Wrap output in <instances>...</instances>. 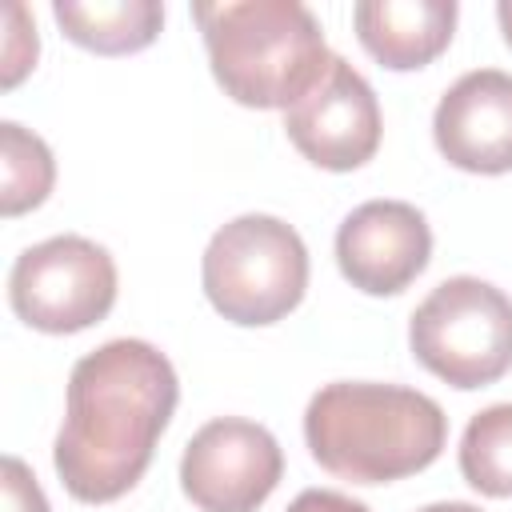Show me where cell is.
Returning <instances> with one entry per match:
<instances>
[{
    "label": "cell",
    "instance_id": "obj_1",
    "mask_svg": "<svg viewBox=\"0 0 512 512\" xmlns=\"http://www.w3.org/2000/svg\"><path fill=\"white\" fill-rule=\"evenodd\" d=\"M176 400V368L148 340L124 336L80 356L52 448L60 484L84 504L120 500L152 464Z\"/></svg>",
    "mask_w": 512,
    "mask_h": 512
},
{
    "label": "cell",
    "instance_id": "obj_2",
    "mask_svg": "<svg viewBox=\"0 0 512 512\" xmlns=\"http://www.w3.org/2000/svg\"><path fill=\"white\" fill-rule=\"evenodd\" d=\"M304 440L312 460L336 480L388 484L424 472L440 456L448 416L416 388L336 380L308 400Z\"/></svg>",
    "mask_w": 512,
    "mask_h": 512
},
{
    "label": "cell",
    "instance_id": "obj_3",
    "mask_svg": "<svg viewBox=\"0 0 512 512\" xmlns=\"http://www.w3.org/2000/svg\"><path fill=\"white\" fill-rule=\"evenodd\" d=\"M208 64L224 96L244 108H292L328 68L332 52L300 0L192 4Z\"/></svg>",
    "mask_w": 512,
    "mask_h": 512
},
{
    "label": "cell",
    "instance_id": "obj_4",
    "mask_svg": "<svg viewBox=\"0 0 512 512\" xmlns=\"http://www.w3.org/2000/svg\"><path fill=\"white\" fill-rule=\"evenodd\" d=\"M204 296L244 328L284 320L308 288V248L280 216L248 212L228 220L204 248Z\"/></svg>",
    "mask_w": 512,
    "mask_h": 512
},
{
    "label": "cell",
    "instance_id": "obj_5",
    "mask_svg": "<svg viewBox=\"0 0 512 512\" xmlns=\"http://www.w3.org/2000/svg\"><path fill=\"white\" fill-rule=\"evenodd\" d=\"M408 344L444 384L484 388L512 368V300L480 276H452L412 312Z\"/></svg>",
    "mask_w": 512,
    "mask_h": 512
},
{
    "label": "cell",
    "instance_id": "obj_6",
    "mask_svg": "<svg viewBox=\"0 0 512 512\" xmlns=\"http://www.w3.org/2000/svg\"><path fill=\"white\" fill-rule=\"evenodd\" d=\"M12 312L40 332L92 328L116 304V264L88 236H52L24 248L8 272Z\"/></svg>",
    "mask_w": 512,
    "mask_h": 512
},
{
    "label": "cell",
    "instance_id": "obj_7",
    "mask_svg": "<svg viewBox=\"0 0 512 512\" xmlns=\"http://www.w3.org/2000/svg\"><path fill=\"white\" fill-rule=\"evenodd\" d=\"M284 476L276 436L240 416L208 420L180 456V488L200 512H256Z\"/></svg>",
    "mask_w": 512,
    "mask_h": 512
},
{
    "label": "cell",
    "instance_id": "obj_8",
    "mask_svg": "<svg viewBox=\"0 0 512 512\" xmlns=\"http://www.w3.org/2000/svg\"><path fill=\"white\" fill-rule=\"evenodd\" d=\"M380 104L372 84L332 56L320 80L284 112V132L304 160L328 172H352L380 148Z\"/></svg>",
    "mask_w": 512,
    "mask_h": 512
},
{
    "label": "cell",
    "instance_id": "obj_9",
    "mask_svg": "<svg viewBox=\"0 0 512 512\" xmlns=\"http://www.w3.org/2000/svg\"><path fill=\"white\" fill-rule=\"evenodd\" d=\"M432 256V228L408 200H368L352 208L336 232V264L344 280L368 296L404 292Z\"/></svg>",
    "mask_w": 512,
    "mask_h": 512
},
{
    "label": "cell",
    "instance_id": "obj_10",
    "mask_svg": "<svg viewBox=\"0 0 512 512\" xmlns=\"http://www.w3.org/2000/svg\"><path fill=\"white\" fill-rule=\"evenodd\" d=\"M432 136L440 156L464 172H512V76L500 68L464 72L440 96Z\"/></svg>",
    "mask_w": 512,
    "mask_h": 512
},
{
    "label": "cell",
    "instance_id": "obj_11",
    "mask_svg": "<svg viewBox=\"0 0 512 512\" xmlns=\"http://www.w3.org/2000/svg\"><path fill=\"white\" fill-rule=\"evenodd\" d=\"M456 12V0H364L352 20L368 56L392 72H412L448 48Z\"/></svg>",
    "mask_w": 512,
    "mask_h": 512
},
{
    "label": "cell",
    "instance_id": "obj_12",
    "mask_svg": "<svg viewBox=\"0 0 512 512\" xmlns=\"http://www.w3.org/2000/svg\"><path fill=\"white\" fill-rule=\"evenodd\" d=\"M56 24L64 36L100 56H128L156 40L164 24V4L156 0H56Z\"/></svg>",
    "mask_w": 512,
    "mask_h": 512
},
{
    "label": "cell",
    "instance_id": "obj_13",
    "mask_svg": "<svg viewBox=\"0 0 512 512\" xmlns=\"http://www.w3.org/2000/svg\"><path fill=\"white\" fill-rule=\"evenodd\" d=\"M56 184V160L48 144L20 128L16 120L0 124V212L20 216L28 208H40Z\"/></svg>",
    "mask_w": 512,
    "mask_h": 512
},
{
    "label": "cell",
    "instance_id": "obj_14",
    "mask_svg": "<svg viewBox=\"0 0 512 512\" xmlns=\"http://www.w3.org/2000/svg\"><path fill=\"white\" fill-rule=\"evenodd\" d=\"M460 476L480 496H512V404L476 412L460 436Z\"/></svg>",
    "mask_w": 512,
    "mask_h": 512
},
{
    "label": "cell",
    "instance_id": "obj_15",
    "mask_svg": "<svg viewBox=\"0 0 512 512\" xmlns=\"http://www.w3.org/2000/svg\"><path fill=\"white\" fill-rule=\"evenodd\" d=\"M4 20H8V36H4V88H12L36 64L40 44H36V24L28 20V12L20 4H8Z\"/></svg>",
    "mask_w": 512,
    "mask_h": 512
},
{
    "label": "cell",
    "instance_id": "obj_16",
    "mask_svg": "<svg viewBox=\"0 0 512 512\" xmlns=\"http://www.w3.org/2000/svg\"><path fill=\"white\" fill-rule=\"evenodd\" d=\"M4 512H52L20 456H4Z\"/></svg>",
    "mask_w": 512,
    "mask_h": 512
},
{
    "label": "cell",
    "instance_id": "obj_17",
    "mask_svg": "<svg viewBox=\"0 0 512 512\" xmlns=\"http://www.w3.org/2000/svg\"><path fill=\"white\" fill-rule=\"evenodd\" d=\"M288 512H368V504L344 492H332V488H308L288 504Z\"/></svg>",
    "mask_w": 512,
    "mask_h": 512
},
{
    "label": "cell",
    "instance_id": "obj_18",
    "mask_svg": "<svg viewBox=\"0 0 512 512\" xmlns=\"http://www.w3.org/2000/svg\"><path fill=\"white\" fill-rule=\"evenodd\" d=\"M496 20H500V32H504V44L512 48V0L496 4Z\"/></svg>",
    "mask_w": 512,
    "mask_h": 512
},
{
    "label": "cell",
    "instance_id": "obj_19",
    "mask_svg": "<svg viewBox=\"0 0 512 512\" xmlns=\"http://www.w3.org/2000/svg\"><path fill=\"white\" fill-rule=\"evenodd\" d=\"M420 512H480L476 504H464V500H440V504H424Z\"/></svg>",
    "mask_w": 512,
    "mask_h": 512
}]
</instances>
